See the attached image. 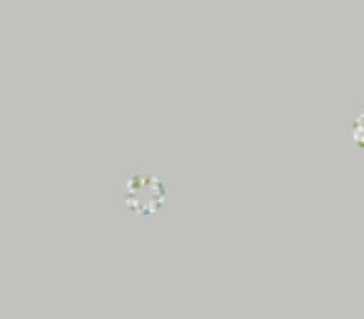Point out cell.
Wrapping results in <instances>:
<instances>
[{"mask_svg":"<svg viewBox=\"0 0 364 319\" xmlns=\"http://www.w3.org/2000/svg\"><path fill=\"white\" fill-rule=\"evenodd\" d=\"M165 183L150 170H137L125 183V210L135 222H150L162 212Z\"/></svg>","mask_w":364,"mask_h":319,"instance_id":"cell-1","label":"cell"}]
</instances>
